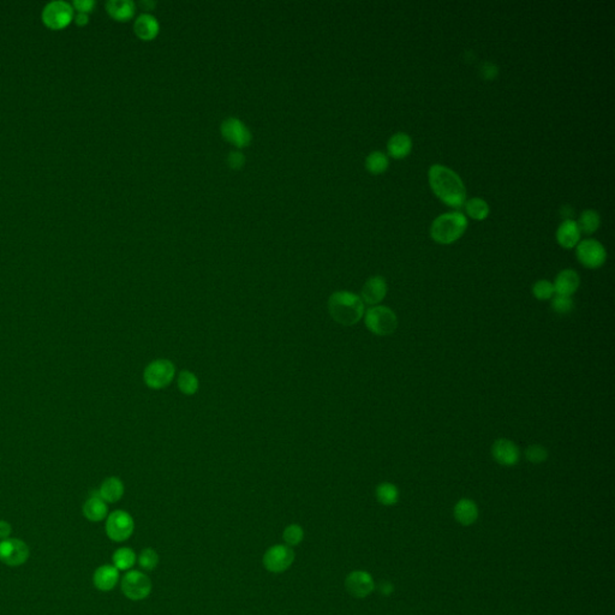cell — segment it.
I'll list each match as a JSON object with an SVG mask.
<instances>
[{
	"instance_id": "ab89813d",
	"label": "cell",
	"mask_w": 615,
	"mask_h": 615,
	"mask_svg": "<svg viewBox=\"0 0 615 615\" xmlns=\"http://www.w3.org/2000/svg\"><path fill=\"white\" fill-rule=\"evenodd\" d=\"M75 20H76V23L79 25H84L88 22V14H84V12H77V15L75 17Z\"/></svg>"
},
{
	"instance_id": "6da1fadb",
	"label": "cell",
	"mask_w": 615,
	"mask_h": 615,
	"mask_svg": "<svg viewBox=\"0 0 615 615\" xmlns=\"http://www.w3.org/2000/svg\"><path fill=\"white\" fill-rule=\"evenodd\" d=\"M431 190L444 205L452 208L463 207L466 201V189L462 178L453 170L444 165H433L428 171Z\"/></svg>"
},
{
	"instance_id": "e0dca14e",
	"label": "cell",
	"mask_w": 615,
	"mask_h": 615,
	"mask_svg": "<svg viewBox=\"0 0 615 615\" xmlns=\"http://www.w3.org/2000/svg\"><path fill=\"white\" fill-rule=\"evenodd\" d=\"M581 231L576 221L566 219L562 221L557 231V243L564 249H573L581 242Z\"/></svg>"
},
{
	"instance_id": "8992f818",
	"label": "cell",
	"mask_w": 615,
	"mask_h": 615,
	"mask_svg": "<svg viewBox=\"0 0 615 615\" xmlns=\"http://www.w3.org/2000/svg\"><path fill=\"white\" fill-rule=\"evenodd\" d=\"M106 535L113 542H124L129 540L135 530V522L130 513L117 510L110 513L105 525Z\"/></svg>"
},
{
	"instance_id": "83f0119b",
	"label": "cell",
	"mask_w": 615,
	"mask_h": 615,
	"mask_svg": "<svg viewBox=\"0 0 615 615\" xmlns=\"http://www.w3.org/2000/svg\"><path fill=\"white\" fill-rule=\"evenodd\" d=\"M377 501L384 506H393L399 500V489L396 484L384 482L377 486L375 490Z\"/></svg>"
},
{
	"instance_id": "74e56055",
	"label": "cell",
	"mask_w": 615,
	"mask_h": 615,
	"mask_svg": "<svg viewBox=\"0 0 615 615\" xmlns=\"http://www.w3.org/2000/svg\"><path fill=\"white\" fill-rule=\"evenodd\" d=\"M12 532V527L9 522L6 520H0V541L9 538Z\"/></svg>"
},
{
	"instance_id": "ba28073f",
	"label": "cell",
	"mask_w": 615,
	"mask_h": 615,
	"mask_svg": "<svg viewBox=\"0 0 615 615\" xmlns=\"http://www.w3.org/2000/svg\"><path fill=\"white\" fill-rule=\"evenodd\" d=\"M296 554L291 547L286 544H275L269 547L264 553V566L272 573H283L292 566Z\"/></svg>"
},
{
	"instance_id": "4fadbf2b",
	"label": "cell",
	"mask_w": 615,
	"mask_h": 615,
	"mask_svg": "<svg viewBox=\"0 0 615 615\" xmlns=\"http://www.w3.org/2000/svg\"><path fill=\"white\" fill-rule=\"evenodd\" d=\"M345 588L352 597L364 599L375 590V581L369 572L356 570L347 575Z\"/></svg>"
},
{
	"instance_id": "7a4b0ae2",
	"label": "cell",
	"mask_w": 615,
	"mask_h": 615,
	"mask_svg": "<svg viewBox=\"0 0 615 615\" xmlns=\"http://www.w3.org/2000/svg\"><path fill=\"white\" fill-rule=\"evenodd\" d=\"M328 312L339 325L353 326L364 316V303L356 293L337 291L328 299Z\"/></svg>"
},
{
	"instance_id": "1f68e13d",
	"label": "cell",
	"mask_w": 615,
	"mask_h": 615,
	"mask_svg": "<svg viewBox=\"0 0 615 615\" xmlns=\"http://www.w3.org/2000/svg\"><path fill=\"white\" fill-rule=\"evenodd\" d=\"M283 538L286 546L288 547H296L299 543L302 542L304 538V530L301 525L298 524H291L288 527H285L283 532Z\"/></svg>"
},
{
	"instance_id": "cb8c5ba5",
	"label": "cell",
	"mask_w": 615,
	"mask_h": 615,
	"mask_svg": "<svg viewBox=\"0 0 615 615\" xmlns=\"http://www.w3.org/2000/svg\"><path fill=\"white\" fill-rule=\"evenodd\" d=\"M106 9L114 20L127 21L134 16L135 4L130 0H110L106 4Z\"/></svg>"
},
{
	"instance_id": "e575fe53",
	"label": "cell",
	"mask_w": 615,
	"mask_h": 615,
	"mask_svg": "<svg viewBox=\"0 0 615 615\" xmlns=\"http://www.w3.org/2000/svg\"><path fill=\"white\" fill-rule=\"evenodd\" d=\"M552 308L553 310L559 315H567L573 310L575 303H573L572 297L555 294V297L553 298Z\"/></svg>"
},
{
	"instance_id": "44dd1931",
	"label": "cell",
	"mask_w": 615,
	"mask_h": 615,
	"mask_svg": "<svg viewBox=\"0 0 615 615\" xmlns=\"http://www.w3.org/2000/svg\"><path fill=\"white\" fill-rule=\"evenodd\" d=\"M412 151V140L406 132H397L387 142L388 155L401 160L407 157Z\"/></svg>"
},
{
	"instance_id": "9c48e42d",
	"label": "cell",
	"mask_w": 615,
	"mask_h": 615,
	"mask_svg": "<svg viewBox=\"0 0 615 615\" xmlns=\"http://www.w3.org/2000/svg\"><path fill=\"white\" fill-rule=\"evenodd\" d=\"M30 549L20 538H6L0 541V562L8 566L17 567L28 562Z\"/></svg>"
},
{
	"instance_id": "277c9868",
	"label": "cell",
	"mask_w": 615,
	"mask_h": 615,
	"mask_svg": "<svg viewBox=\"0 0 615 615\" xmlns=\"http://www.w3.org/2000/svg\"><path fill=\"white\" fill-rule=\"evenodd\" d=\"M364 323L373 334L385 337L396 332L398 318L391 308L375 305L366 310Z\"/></svg>"
},
{
	"instance_id": "5bb4252c",
	"label": "cell",
	"mask_w": 615,
	"mask_h": 615,
	"mask_svg": "<svg viewBox=\"0 0 615 615\" xmlns=\"http://www.w3.org/2000/svg\"><path fill=\"white\" fill-rule=\"evenodd\" d=\"M492 455L498 464L514 466L519 462L520 452L517 444L507 439H499L492 447Z\"/></svg>"
},
{
	"instance_id": "7402d4cb",
	"label": "cell",
	"mask_w": 615,
	"mask_h": 615,
	"mask_svg": "<svg viewBox=\"0 0 615 615\" xmlns=\"http://www.w3.org/2000/svg\"><path fill=\"white\" fill-rule=\"evenodd\" d=\"M108 503H105L103 499L99 497V494H93L90 498L84 503V516L89 522L98 523L108 517Z\"/></svg>"
},
{
	"instance_id": "f1b7e54d",
	"label": "cell",
	"mask_w": 615,
	"mask_h": 615,
	"mask_svg": "<svg viewBox=\"0 0 615 615\" xmlns=\"http://www.w3.org/2000/svg\"><path fill=\"white\" fill-rule=\"evenodd\" d=\"M390 166V160L385 153L380 151H371L366 157V167L371 175H381L387 171Z\"/></svg>"
},
{
	"instance_id": "836d02e7",
	"label": "cell",
	"mask_w": 615,
	"mask_h": 615,
	"mask_svg": "<svg viewBox=\"0 0 615 615\" xmlns=\"http://www.w3.org/2000/svg\"><path fill=\"white\" fill-rule=\"evenodd\" d=\"M525 458L534 464H541L547 460V449L541 444H531L525 449Z\"/></svg>"
},
{
	"instance_id": "52a82bcc",
	"label": "cell",
	"mask_w": 615,
	"mask_h": 615,
	"mask_svg": "<svg viewBox=\"0 0 615 615\" xmlns=\"http://www.w3.org/2000/svg\"><path fill=\"white\" fill-rule=\"evenodd\" d=\"M151 581L143 572L131 570L127 572L121 581L124 596L131 601H142L151 595Z\"/></svg>"
},
{
	"instance_id": "8d00e7d4",
	"label": "cell",
	"mask_w": 615,
	"mask_h": 615,
	"mask_svg": "<svg viewBox=\"0 0 615 615\" xmlns=\"http://www.w3.org/2000/svg\"><path fill=\"white\" fill-rule=\"evenodd\" d=\"M94 5H95V3H94L93 0H75L73 8H75L77 12L88 14V12L92 11Z\"/></svg>"
},
{
	"instance_id": "d4e9b609",
	"label": "cell",
	"mask_w": 615,
	"mask_h": 615,
	"mask_svg": "<svg viewBox=\"0 0 615 615\" xmlns=\"http://www.w3.org/2000/svg\"><path fill=\"white\" fill-rule=\"evenodd\" d=\"M112 562L113 566L116 567L118 571H129L136 564V553L134 552L131 548H118L117 551L113 553Z\"/></svg>"
},
{
	"instance_id": "2e32d148",
	"label": "cell",
	"mask_w": 615,
	"mask_h": 615,
	"mask_svg": "<svg viewBox=\"0 0 615 615\" xmlns=\"http://www.w3.org/2000/svg\"><path fill=\"white\" fill-rule=\"evenodd\" d=\"M581 285V278L573 269H564L557 274V278L553 283L554 291L557 296H567L572 297V294L576 292Z\"/></svg>"
},
{
	"instance_id": "f546056e",
	"label": "cell",
	"mask_w": 615,
	"mask_h": 615,
	"mask_svg": "<svg viewBox=\"0 0 615 615\" xmlns=\"http://www.w3.org/2000/svg\"><path fill=\"white\" fill-rule=\"evenodd\" d=\"M178 388L186 396H194L200 388L197 376L189 371H181L178 375Z\"/></svg>"
},
{
	"instance_id": "9a60e30c",
	"label": "cell",
	"mask_w": 615,
	"mask_h": 615,
	"mask_svg": "<svg viewBox=\"0 0 615 615\" xmlns=\"http://www.w3.org/2000/svg\"><path fill=\"white\" fill-rule=\"evenodd\" d=\"M387 294V283L384 277L375 275L366 280L361 291L362 301L364 304L375 307L382 302Z\"/></svg>"
},
{
	"instance_id": "ac0fdd59",
	"label": "cell",
	"mask_w": 615,
	"mask_h": 615,
	"mask_svg": "<svg viewBox=\"0 0 615 615\" xmlns=\"http://www.w3.org/2000/svg\"><path fill=\"white\" fill-rule=\"evenodd\" d=\"M454 519L463 527H470L479 519V507L471 499H460L454 505Z\"/></svg>"
},
{
	"instance_id": "30bf717a",
	"label": "cell",
	"mask_w": 615,
	"mask_h": 615,
	"mask_svg": "<svg viewBox=\"0 0 615 615\" xmlns=\"http://www.w3.org/2000/svg\"><path fill=\"white\" fill-rule=\"evenodd\" d=\"M576 248L577 259L586 268L597 269L605 264L607 251L599 240H581Z\"/></svg>"
},
{
	"instance_id": "ffe728a7",
	"label": "cell",
	"mask_w": 615,
	"mask_h": 615,
	"mask_svg": "<svg viewBox=\"0 0 615 615\" xmlns=\"http://www.w3.org/2000/svg\"><path fill=\"white\" fill-rule=\"evenodd\" d=\"M134 30L140 39L149 41L157 38L160 32V25L154 16L146 12L137 17L134 23Z\"/></svg>"
},
{
	"instance_id": "4dcf8cb0",
	"label": "cell",
	"mask_w": 615,
	"mask_h": 615,
	"mask_svg": "<svg viewBox=\"0 0 615 615\" xmlns=\"http://www.w3.org/2000/svg\"><path fill=\"white\" fill-rule=\"evenodd\" d=\"M137 562L142 570L154 571L159 565V554L153 548H145L137 557Z\"/></svg>"
},
{
	"instance_id": "603a6c76",
	"label": "cell",
	"mask_w": 615,
	"mask_h": 615,
	"mask_svg": "<svg viewBox=\"0 0 615 615\" xmlns=\"http://www.w3.org/2000/svg\"><path fill=\"white\" fill-rule=\"evenodd\" d=\"M98 494L105 503H118L124 495V484H123L122 479L114 477V476L108 477L100 486Z\"/></svg>"
},
{
	"instance_id": "4316f807",
	"label": "cell",
	"mask_w": 615,
	"mask_h": 615,
	"mask_svg": "<svg viewBox=\"0 0 615 615\" xmlns=\"http://www.w3.org/2000/svg\"><path fill=\"white\" fill-rule=\"evenodd\" d=\"M576 223L581 234L583 232L586 235H592L600 227L601 216L596 210H586L581 212V216Z\"/></svg>"
},
{
	"instance_id": "7c38bea8",
	"label": "cell",
	"mask_w": 615,
	"mask_h": 615,
	"mask_svg": "<svg viewBox=\"0 0 615 615\" xmlns=\"http://www.w3.org/2000/svg\"><path fill=\"white\" fill-rule=\"evenodd\" d=\"M221 135L226 141L237 148L249 146L251 142V132L238 118L229 117L225 119L221 124Z\"/></svg>"
},
{
	"instance_id": "d6a6232c",
	"label": "cell",
	"mask_w": 615,
	"mask_h": 615,
	"mask_svg": "<svg viewBox=\"0 0 615 615\" xmlns=\"http://www.w3.org/2000/svg\"><path fill=\"white\" fill-rule=\"evenodd\" d=\"M532 294L538 301H548L555 294L553 283L548 280H538L532 286Z\"/></svg>"
},
{
	"instance_id": "d590c367",
	"label": "cell",
	"mask_w": 615,
	"mask_h": 615,
	"mask_svg": "<svg viewBox=\"0 0 615 615\" xmlns=\"http://www.w3.org/2000/svg\"><path fill=\"white\" fill-rule=\"evenodd\" d=\"M245 162V158L240 151H231L229 157H227V164L232 168H240L243 166Z\"/></svg>"
},
{
	"instance_id": "484cf974",
	"label": "cell",
	"mask_w": 615,
	"mask_h": 615,
	"mask_svg": "<svg viewBox=\"0 0 615 615\" xmlns=\"http://www.w3.org/2000/svg\"><path fill=\"white\" fill-rule=\"evenodd\" d=\"M464 208L466 214L469 215L471 219L479 221L487 219L490 213L488 202L481 197H473L470 200L465 201Z\"/></svg>"
},
{
	"instance_id": "5b68a950",
	"label": "cell",
	"mask_w": 615,
	"mask_h": 615,
	"mask_svg": "<svg viewBox=\"0 0 615 615\" xmlns=\"http://www.w3.org/2000/svg\"><path fill=\"white\" fill-rule=\"evenodd\" d=\"M176 376L175 364L168 360H155L145 369L143 380L151 390H162L171 384Z\"/></svg>"
},
{
	"instance_id": "d6986e66",
	"label": "cell",
	"mask_w": 615,
	"mask_h": 615,
	"mask_svg": "<svg viewBox=\"0 0 615 615\" xmlns=\"http://www.w3.org/2000/svg\"><path fill=\"white\" fill-rule=\"evenodd\" d=\"M119 581V571L113 565L98 567L93 575V584L98 590L111 591Z\"/></svg>"
},
{
	"instance_id": "f35d334b",
	"label": "cell",
	"mask_w": 615,
	"mask_h": 615,
	"mask_svg": "<svg viewBox=\"0 0 615 615\" xmlns=\"http://www.w3.org/2000/svg\"><path fill=\"white\" fill-rule=\"evenodd\" d=\"M393 590H394V588H393L391 583H388V581H385V583H382L380 586V591L382 595H391Z\"/></svg>"
},
{
	"instance_id": "8fae6325",
	"label": "cell",
	"mask_w": 615,
	"mask_h": 615,
	"mask_svg": "<svg viewBox=\"0 0 615 615\" xmlns=\"http://www.w3.org/2000/svg\"><path fill=\"white\" fill-rule=\"evenodd\" d=\"M73 18V8L71 4L62 0H54L45 6L42 21L51 29H62Z\"/></svg>"
},
{
	"instance_id": "3957f363",
	"label": "cell",
	"mask_w": 615,
	"mask_h": 615,
	"mask_svg": "<svg viewBox=\"0 0 615 615\" xmlns=\"http://www.w3.org/2000/svg\"><path fill=\"white\" fill-rule=\"evenodd\" d=\"M468 229V219L462 212H449L441 214L430 226V236L436 243L452 244L464 235Z\"/></svg>"
}]
</instances>
